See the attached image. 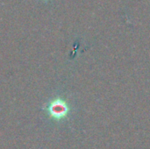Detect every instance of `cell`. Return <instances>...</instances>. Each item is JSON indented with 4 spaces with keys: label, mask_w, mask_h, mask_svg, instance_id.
<instances>
[{
    "label": "cell",
    "mask_w": 150,
    "mask_h": 149,
    "mask_svg": "<svg viewBox=\"0 0 150 149\" xmlns=\"http://www.w3.org/2000/svg\"><path fill=\"white\" fill-rule=\"evenodd\" d=\"M47 112L54 119L61 120L68 116L69 112V107L63 99L55 98L49 104L47 107Z\"/></svg>",
    "instance_id": "cell-1"
}]
</instances>
